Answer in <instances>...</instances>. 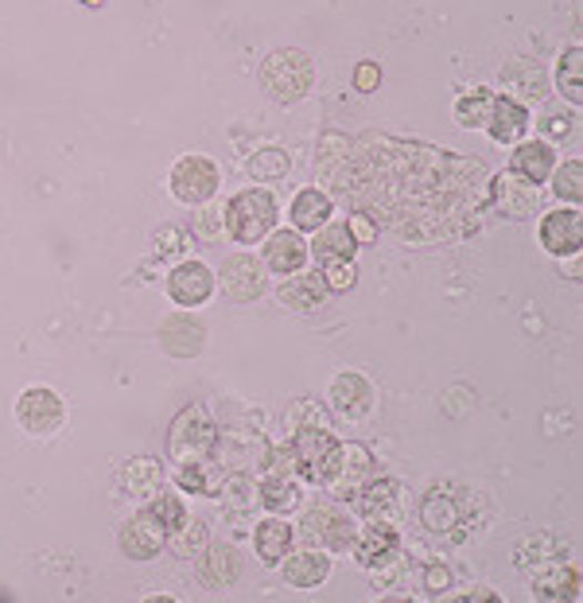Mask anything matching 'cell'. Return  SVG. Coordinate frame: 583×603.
<instances>
[{
    "label": "cell",
    "instance_id": "obj_1",
    "mask_svg": "<svg viewBox=\"0 0 583 603\" xmlns=\"http://www.w3.org/2000/svg\"><path fill=\"white\" fill-rule=\"evenodd\" d=\"M316 86V63L308 51L300 48H280L268 51L260 63V90L268 94V102L276 105H296L311 94Z\"/></svg>",
    "mask_w": 583,
    "mask_h": 603
},
{
    "label": "cell",
    "instance_id": "obj_2",
    "mask_svg": "<svg viewBox=\"0 0 583 603\" xmlns=\"http://www.w3.org/2000/svg\"><path fill=\"white\" fill-rule=\"evenodd\" d=\"M479 518H482L479 494L463 491V487L436 483L420 499V522H425V530L440 533V538H463V530H471Z\"/></svg>",
    "mask_w": 583,
    "mask_h": 603
},
{
    "label": "cell",
    "instance_id": "obj_3",
    "mask_svg": "<svg viewBox=\"0 0 583 603\" xmlns=\"http://www.w3.org/2000/svg\"><path fill=\"white\" fill-rule=\"evenodd\" d=\"M342 468V440L324 425H304L292 437V471L304 476L308 483H335Z\"/></svg>",
    "mask_w": 583,
    "mask_h": 603
},
{
    "label": "cell",
    "instance_id": "obj_4",
    "mask_svg": "<svg viewBox=\"0 0 583 603\" xmlns=\"http://www.w3.org/2000/svg\"><path fill=\"white\" fill-rule=\"evenodd\" d=\"M226 234L237 242V246H257L260 238H268L276 226V198L273 191L265 187H245L237 191L234 198L226 203Z\"/></svg>",
    "mask_w": 583,
    "mask_h": 603
},
{
    "label": "cell",
    "instance_id": "obj_5",
    "mask_svg": "<svg viewBox=\"0 0 583 603\" xmlns=\"http://www.w3.org/2000/svg\"><path fill=\"white\" fill-rule=\"evenodd\" d=\"M218 429H214V417L206 413V406H187L167 429V452L175 460H198V456H211Z\"/></svg>",
    "mask_w": 583,
    "mask_h": 603
},
{
    "label": "cell",
    "instance_id": "obj_6",
    "mask_svg": "<svg viewBox=\"0 0 583 603\" xmlns=\"http://www.w3.org/2000/svg\"><path fill=\"white\" fill-rule=\"evenodd\" d=\"M167 183H172V195L180 198V203L198 207V203H211V198L218 195L222 172L211 156H183L180 164L172 167Z\"/></svg>",
    "mask_w": 583,
    "mask_h": 603
},
{
    "label": "cell",
    "instance_id": "obj_7",
    "mask_svg": "<svg viewBox=\"0 0 583 603\" xmlns=\"http://www.w3.org/2000/svg\"><path fill=\"white\" fill-rule=\"evenodd\" d=\"M63 397L55 394V389L48 386H32L20 394L17 401V421L20 429L28 432V437H55L59 429H63Z\"/></svg>",
    "mask_w": 583,
    "mask_h": 603
},
{
    "label": "cell",
    "instance_id": "obj_8",
    "mask_svg": "<svg viewBox=\"0 0 583 603\" xmlns=\"http://www.w3.org/2000/svg\"><path fill=\"white\" fill-rule=\"evenodd\" d=\"M300 538L308 541V545H316V549H347L350 541H355V522H350L342 510H335V507H316V510H308L304 514V522H300Z\"/></svg>",
    "mask_w": 583,
    "mask_h": 603
},
{
    "label": "cell",
    "instance_id": "obj_9",
    "mask_svg": "<svg viewBox=\"0 0 583 603\" xmlns=\"http://www.w3.org/2000/svg\"><path fill=\"white\" fill-rule=\"evenodd\" d=\"M214 280L234 304H249L265 293V265L249 254H234L226 257V265H222V273Z\"/></svg>",
    "mask_w": 583,
    "mask_h": 603
},
{
    "label": "cell",
    "instance_id": "obj_10",
    "mask_svg": "<svg viewBox=\"0 0 583 603\" xmlns=\"http://www.w3.org/2000/svg\"><path fill=\"white\" fill-rule=\"evenodd\" d=\"M214 273L203 262H183L167 273V296H172L180 308H203L214 296Z\"/></svg>",
    "mask_w": 583,
    "mask_h": 603
},
{
    "label": "cell",
    "instance_id": "obj_11",
    "mask_svg": "<svg viewBox=\"0 0 583 603\" xmlns=\"http://www.w3.org/2000/svg\"><path fill=\"white\" fill-rule=\"evenodd\" d=\"M167 538H172V533H167L149 510H141V514L129 518L125 530H121V553H125L129 561H152V556H160L167 549Z\"/></svg>",
    "mask_w": 583,
    "mask_h": 603
},
{
    "label": "cell",
    "instance_id": "obj_12",
    "mask_svg": "<svg viewBox=\"0 0 583 603\" xmlns=\"http://www.w3.org/2000/svg\"><path fill=\"white\" fill-rule=\"evenodd\" d=\"M160 347L172 358H195L206 347V324L187 311H175L160 324Z\"/></svg>",
    "mask_w": 583,
    "mask_h": 603
},
{
    "label": "cell",
    "instance_id": "obj_13",
    "mask_svg": "<svg viewBox=\"0 0 583 603\" xmlns=\"http://www.w3.org/2000/svg\"><path fill=\"white\" fill-rule=\"evenodd\" d=\"M541 246L552 257H572L583 246V223L580 211H549L541 218Z\"/></svg>",
    "mask_w": 583,
    "mask_h": 603
},
{
    "label": "cell",
    "instance_id": "obj_14",
    "mask_svg": "<svg viewBox=\"0 0 583 603\" xmlns=\"http://www.w3.org/2000/svg\"><path fill=\"white\" fill-rule=\"evenodd\" d=\"M292 280L280 285V304L292 311H319L324 300L331 296V285H327L324 269H300V273H288Z\"/></svg>",
    "mask_w": 583,
    "mask_h": 603
},
{
    "label": "cell",
    "instance_id": "obj_15",
    "mask_svg": "<svg viewBox=\"0 0 583 603\" xmlns=\"http://www.w3.org/2000/svg\"><path fill=\"white\" fill-rule=\"evenodd\" d=\"M195 556H198L195 561L198 580H203L206 587H214V592L237 584V576H242V553H237L234 545H203Z\"/></svg>",
    "mask_w": 583,
    "mask_h": 603
},
{
    "label": "cell",
    "instance_id": "obj_16",
    "mask_svg": "<svg viewBox=\"0 0 583 603\" xmlns=\"http://www.w3.org/2000/svg\"><path fill=\"white\" fill-rule=\"evenodd\" d=\"M331 406L335 413H342L347 421H362L374 409V386L355 370L339 374V378L331 381Z\"/></svg>",
    "mask_w": 583,
    "mask_h": 603
},
{
    "label": "cell",
    "instance_id": "obj_17",
    "mask_svg": "<svg viewBox=\"0 0 583 603\" xmlns=\"http://www.w3.org/2000/svg\"><path fill=\"white\" fill-rule=\"evenodd\" d=\"M490 136L502 144H518L521 136L529 133V110L525 102H518V98L510 94H494V102H490V113H487V125Z\"/></svg>",
    "mask_w": 583,
    "mask_h": 603
},
{
    "label": "cell",
    "instance_id": "obj_18",
    "mask_svg": "<svg viewBox=\"0 0 583 603\" xmlns=\"http://www.w3.org/2000/svg\"><path fill=\"white\" fill-rule=\"evenodd\" d=\"M308 242L300 238V231H276L265 242V265L273 273H300L308 262Z\"/></svg>",
    "mask_w": 583,
    "mask_h": 603
},
{
    "label": "cell",
    "instance_id": "obj_19",
    "mask_svg": "<svg viewBox=\"0 0 583 603\" xmlns=\"http://www.w3.org/2000/svg\"><path fill=\"white\" fill-rule=\"evenodd\" d=\"M552 164H556V152H552L549 141H518L510 172L525 183H544L552 175Z\"/></svg>",
    "mask_w": 583,
    "mask_h": 603
},
{
    "label": "cell",
    "instance_id": "obj_20",
    "mask_svg": "<svg viewBox=\"0 0 583 603\" xmlns=\"http://www.w3.org/2000/svg\"><path fill=\"white\" fill-rule=\"evenodd\" d=\"M117 483L129 499H152V494H160V487H164V463L152 460V456H136V460H129L125 468H121Z\"/></svg>",
    "mask_w": 583,
    "mask_h": 603
},
{
    "label": "cell",
    "instance_id": "obj_21",
    "mask_svg": "<svg viewBox=\"0 0 583 603\" xmlns=\"http://www.w3.org/2000/svg\"><path fill=\"white\" fill-rule=\"evenodd\" d=\"M355 234H350L347 223H331V226H319L316 242L308 246V254L316 257L319 265H335V262H355Z\"/></svg>",
    "mask_w": 583,
    "mask_h": 603
},
{
    "label": "cell",
    "instance_id": "obj_22",
    "mask_svg": "<svg viewBox=\"0 0 583 603\" xmlns=\"http://www.w3.org/2000/svg\"><path fill=\"white\" fill-rule=\"evenodd\" d=\"M525 180H518L513 172H502L494 175V183H490V198H494V207L502 211L505 218H513V223H521V218L533 215V195H529V187H521Z\"/></svg>",
    "mask_w": 583,
    "mask_h": 603
},
{
    "label": "cell",
    "instance_id": "obj_23",
    "mask_svg": "<svg viewBox=\"0 0 583 603\" xmlns=\"http://www.w3.org/2000/svg\"><path fill=\"white\" fill-rule=\"evenodd\" d=\"M175 487H180L183 494H198V499L218 494V487H222L218 463L206 460V456H198V460H183L180 468H175Z\"/></svg>",
    "mask_w": 583,
    "mask_h": 603
},
{
    "label": "cell",
    "instance_id": "obj_24",
    "mask_svg": "<svg viewBox=\"0 0 583 603\" xmlns=\"http://www.w3.org/2000/svg\"><path fill=\"white\" fill-rule=\"evenodd\" d=\"M393 553H397V530H393V525L381 522V518H378V522L366 525L362 538H358V545H355L358 564H370V569H378V564L393 561Z\"/></svg>",
    "mask_w": 583,
    "mask_h": 603
},
{
    "label": "cell",
    "instance_id": "obj_25",
    "mask_svg": "<svg viewBox=\"0 0 583 603\" xmlns=\"http://www.w3.org/2000/svg\"><path fill=\"white\" fill-rule=\"evenodd\" d=\"M292 541H296V530L280 518H268L253 530V545H257V556L265 564H280L292 553Z\"/></svg>",
    "mask_w": 583,
    "mask_h": 603
},
{
    "label": "cell",
    "instance_id": "obj_26",
    "mask_svg": "<svg viewBox=\"0 0 583 603\" xmlns=\"http://www.w3.org/2000/svg\"><path fill=\"white\" fill-rule=\"evenodd\" d=\"M280 564H284V580L292 587H319L331 576V556L324 553H288Z\"/></svg>",
    "mask_w": 583,
    "mask_h": 603
},
{
    "label": "cell",
    "instance_id": "obj_27",
    "mask_svg": "<svg viewBox=\"0 0 583 603\" xmlns=\"http://www.w3.org/2000/svg\"><path fill=\"white\" fill-rule=\"evenodd\" d=\"M331 218V195L319 187H304L292 198V231H319Z\"/></svg>",
    "mask_w": 583,
    "mask_h": 603
},
{
    "label": "cell",
    "instance_id": "obj_28",
    "mask_svg": "<svg viewBox=\"0 0 583 603\" xmlns=\"http://www.w3.org/2000/svg\"><path fill=\"white\" fill-rule=\"evenodd\" d=\"M502 86L518 90L525 102H541V98L549 94V79H544V71L533 63V59H513V63H505Z\"/></svg>",
    "mask_w": 583,
    "mask_h": 603
},
{
    "label": "cell",
    "instance_id": "obj_29",
    "mask_svg": "<svg viewBox=\"0 0 583 603\" xmlns=\"http://www.w3.org/2000/svg\"><path fill=\"white\" fill-rule=\"evenodd\" d=\"M536 600H580L583 592V576L575 564H556L552 572H544V576H536L533 584Z\"/></svg>",
    "mask_w": 583,
    "mask_h": 603
},
{
    "label": "cell",
    "instance_id": "obj_30",
    "mask_svg": "<svg viewBox=\"0 0 583 603\" xmlns=\"http://www.w3.org/2000/svg\"><path fill=\"white\" fill-rule=\"evenodd\" d=\"M260 507H268L273 514H288L300 507V483L296 476H265L260 483Z\"/></svg>",
    "mask_w": 583,
    "mask_h": 603
},
{
    "label": "cell",
    "instance_id": "obj_31",
    "mask_svg": "<svg viewBox=\"0 0 583 603\" xmlns=\"http://www.w3.org/2000/svg\"><path fill=\"white\" fill-rule=\"evenodd\" d=\"M397 491H401V487H397L393 479H374V483L358 487V510H362L366 518H386L389 510L397 507Z\"/></svg>",
    "mask_w": 583,
    "mask_h": 603
},
{
    "label": "cell",
    "instance_id": "obj_32",
    "mask_svg": "<svg viewBox=\"0 0 583 603\" xmlns=\"http://www.w3.org/2000/svg\"><path fill=\"white\" fill-rule=\"evenodd\" d=\"M556 90L564 94V102L580 105L583 102V51L567 48L556 63Z\"/></svg>",
    "mask_w": 583,
    "mask_h": 603
},
{
    "label": "cell",
    "instance_id": "obj_33",
    "mask_svg": "<svg viewBox=\"0 0 583 603\" xmlns=\"http://www.w3.org/2000/svg\"><path fill=\"white\" fill-rule=\"evenodd\" d=\"M288 167H292V156L284 149H276V144H268V149H257L249 156V175L257 183L284 180V175H288Z\"/></svg>",
    "mask_w": 583,
    "mask_h": 603
},
{
    "label": "cell",
    "instance_id": "obj_34",
    "mask_svg": "<svg viewBox=\"0 0 583 603\" xmlns=\"http://www.w3.org/2000/svg\"><path fill=\"white\" fill-rule=\"evenodd\" d=\"M218 494H222V502H226V510H237V514H249L253 507H260V487L253 483L249 476L222 479Z\"/></svg>",
    "mask_w": 583,
    "mask_h": 603
},
{
    "label": "cell",
    "instance_id": "obj_35",
    "mask_svg": "<svg viewBox=\"0 0 583 603\" xmlns=\"http://www.w3.org/2000/svg\"><path fill=\"white\" fill-rule=\"evenodd\" d=\"M490 102H494V94H490V90H471V94H463L456 102V121L463 129H482V125H487Z\"/></svg>",
    "mask_w": 583,
    "mask_h": 603
},
{
    "label": "cell",
    "instance_id": "obj_36",
    "mask_svg": "<svg viewBox=\"0 0 583 603\" xmlns=\"http://www.w3.org/2000/svg\"><path fill=\"white\" fill-rule=\"evenodd\" d=\"M203 545H206V525L195 522V518H183L172 530V538H167V549H172L175 556H195Z\"/></svg>",
    "mask_w": 583,
    "mask_h": 603
},
{
    "label": "cell",
    "instance_id": "obj_37",
    "mask_svg": "<svg viewBox=\"0 0 583 603\" xmlns=\"http://www.w3.org/2000/svg\"><path fill=\"white\" fill-rule=\"evenodd\" d=\"M552 191H556L564 203H580L583 198V164L580 160H567V164L560 167L556 180H552Z\"/></svg>",
    "mask_w": 583,
    "mask_h": 603
},
{
    "label": "cell",
    "instance_id": "obj_38",
    "mask_svg": "<svg viewBox=\"0 0 583 603\" xmlns=\"http://www.w3.org/2000/svg\"><path fill=\"white\" fill-rule=\"evenodd\" d=\"M144 510H149V514L156 518V522L164 525L167 533H172L175 525H180L183 518H187V507H183L180 499H167V494H152V502Z\"/></svg>",
    "mask_w": 583,
    "mask_h": 603
},
{
    "label": "cell",
    "instance_id": "obj_39",
    "mask_svg": "<svg viewBox=\"0 0 583 603\" xmlns=\"http://www.w3.org/2000/svg\"><path fill=\"white\" fill-rule=\"evenodd\" d=\"M324 277H327V285H331L335 293H350V288H355V280H358L355 262H335V265H324Z\"/></svg>",
    "mask_w": 583,
    "mask_h": 603
},
{
    "label": "cell",
    "instance_id": "obj_40",
    "mask_svg": "<svg viewBox=\"0 0 583 603\" xmlns=\"http://www.w3.org/2000/svg\"><path fill=\"white\" fill-rule=\"evenodd\" d=\"M552 549H556V545H552L549 533H533L525 545L513 549V561H518V564H533V561H541V553H552Z\"/></svg>",
    "mask_w": 583,
    "mask_h": 603
},
{
    "label": "cell",
    "instance_id": "obj_41",
    "mask_svg": "<svg viewBox=\"0 0 583 603\" xmlns=\"http://www.w3.org/2000/svg\"><path fill=\"white\" fill-rule=\"evenodd\" d=\"M265 476H296L292 471V444L265 448Z\"/></svg>",
    "mask_w": 583,
    "mask_h": 603
},
{
    "label": "cell",
    "instance_id": "obj_42",
    "mask_svg": "<svg viewBox=\"0 0 583 603\" xmlns=\"http://www.w3.org/2000/svg\"><path fill=\"white\" fill-rule=\"evenodd\" d=\"M187 246V238H183L175 226H164V231H156V238H152V257H167V254H180V249Z\"/></svg>",
    "mask_w": 583,
    "mask_h": 603
},
{
    "label": "cell",
    "instance_id": "obj_43",
    "mask_svg": "<svg viewBox=\"0 0 583 603\" xmlns=\"http://www.w3.org/2000/svg\"><path fill=\"white\" fill-rule=\"evenodd\" d=\"M536 129L544 133V141H567L572 136V117L567 113H544Z\"/></svg>",
    "mask_w": 583,
    "mask_h": 603
},
{
    "label": "cell",
    "instance_id": "obj_44",
    "mask_svg": "<svg viewBox=\"0 0 583 603\" xmlns=\"http://www.w3.org/2000/svg\"><path fill=\"white\" fill-rule=\"evenodd\" d=\"M381 86V67L378 63H358L355 67V90L358 94H374Z\"/></svg>",
    "mask_w": 583,
    "mask_h": 603
},
{
    "label": "cell",
    "instance_id": "obj_45",
    "mask_svg": "<svg viewBox=\"0 0 583 603\" xmlns=\"http://www.w3.org/2000/svg\"><path fill=\"white\" fill-rule=\"evenodd\" d=\"M292 425H296V429H304V425H324V413H319L316 401H296V409H292Z\"/></svg>",
    "mask_w": 583,
    "mask_h": 603
},
{
    "label": "cell",
    "instance_id": "obj_46",
    "mask_svg": "<svg viewBox=\"0 0 583 603\" xmlns=\"http://www.w3.org/2000/svg\"><path fill=\"white\" fill-rule=\"evenodd\" d=\"M347 226H350V234H355V242H362V246H374V242H378V226H374L366 215H355Z\"/></svg>",
    "mask_w": 583,
    "mask_h": 603
},
{
    "label": "cell",
    "instance_id": "obj_47",
    "mask_svg": "<svg viewBox=\"0 0 583 603\" xmlns=\"http://www.w3.org/2000/svg\"><path fill=\"white\" fill-rule=\"evenodd\" d=\"M425 587H428V592H443V587H448V569H440V564H436V569H428Z\"/></svg>",
    "mask_w": 583,
    "mask_h": 603
},
{
    "label": "cell",
    "instance_id": "obj_48",
    "mask_svg": "<svg viewBox=\"0 0 583 603\" xmlns=\"http://www.w3.org/2000/svg\"><path fill=\"white\" fill-rule=\"evenodd\" d=\"M456 600H467V603H482V600H498L490 587H471V592H463V595H456Z\"/></svg>",
    "mask_w": 583,
    "mask_h": 603
},
{
    "label": "cell",
    "instance_id": "obj_49",
    "mask_svg": "<svg viewBox=\"0 0 583 603\" xmlns=\"http://www.w3.org/2000/svg\"><path fill=\"white\" fill-rule=\"evenodd\" d=\"M79 4H86V9H102L105 0H79Z\"/></svg>",
    "mask_w": 583,
    "mask_h": 603
}]
</instances>
